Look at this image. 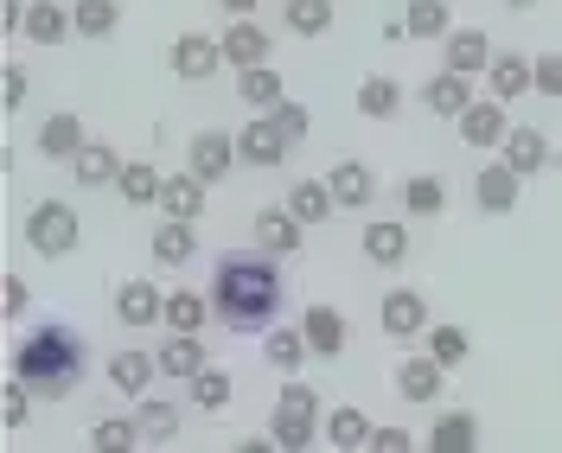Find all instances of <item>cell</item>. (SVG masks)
<instances>
[{
	"instance_id": "obj_2",
	"label": "cell",
	"mask_w": 562,
	"mask_h": 453,
	"mask_svg": "<svg viewBox=\"0 0 562 453\" xmlns=\"http://www.w3.org/2000/svg\"><path fill=\"white\" fill-rule=\"evenodd\" d=\"M83 332L77 326H65V319H45V326H33L20 346H13V377L33 389L38 403H65L70 389L83 384Z\"/></svg>"
},
{
	"instance_id": "obj_40",
	"label": "cell",
	"mask_w": 562,
	"mask_h": 453,
	"mask_svg": "<svg viewBox=\"0 0 562 453\" xmlns=\"http://www.w3.org/2000/svg\"><path fill=\"white\" fill-rule=\"evenodd\" d=\"M403 33L409 38H448L454 33L448 0H403Z\"/></svg>"
},
{
	"instance_id": "obj_26",
	"label": "cell",
	"mask_w": 562,
	"mask_h": 453,
	"mask_svg": "<svg viewBox=\"0 0 562 453\" xmlns=\"http://www.w3.org/2000/svg\"><path fill=\"white\" fill-rule=\"evenodd\" d=\"M224 65L231 70L269 65V26H256V20H231V26H224Z\"/></svg>"
},
{
	"instance_id": "obj_24",
	"label": "cell",
	"mask_w": 562,
	"mask_h": 453,
	"mask_svg": "<svg viewBox=\"0 0 562 453\" xmlns=\"http://www.w3.org/2000/svg\"><path fill=\"white\" fill-rule=\"evenodd\" d=\"M281 205L294 211L307 230H319V224H333V217H339V199H333V185H326V179H294Z\"/></svg>"
},
{
	"instance_id": "obj_25",
	"label": "cell",
	"mask_w": 562,
	"mask_h": 453,
	"mask_svg": "<svg viewBox=\"0 0 562 453\" xmlns=\"http://www.w3.org/2000/svg\"><path fill=\"white\" fill-rule=\"evenodd\" d=\"M154 358H160V377H179V384H192V377L211 364L199 332H167V346L154 351Z\"/></svg>"
},
{
	"instance_id": "obj_50",
	"label": "cell",
	"mask_w": 562,
	"mask_h": 453,
	"mask_svg": "<svg viewBox=\"0 0 562 453\" xmlns=\"http://www.w3.org/2000/svg\"><path fill=\"white\" fill-rule=\"evenodd\" d=\"M364 453H416V434H409V428H378Z\"/></svg>"
},
{
	"instance_id": "obj_45",
	"label": "cell",
	"mask_w": 562,
	"mask_h": 453,
	"mask_svg": "<svg viewBox=\"0 0 562 453\" xmlns=\"http://www.w3.org/2000/svg\"><path fill=\"white\" fill-rule=\"evenodd\" d=\"M269 122H276L281 135H288V147H294V140H307V135H314V115H307V103H288V97H281L276 109H269Z\"/></svg>"
},
{
	"instance_id": "obj_20",
	"label": "cell",
	"mask_w": 562,
	"mask_h": 453,
	"mask_svg": "<svg viewBox=\"0 0 562 453\" xmlns=\"http://www.w3.org/2000/svg\"><path fill=\"white\" fill-rule=\"evenodd\" d=\"M358 249H364V262H378V269H403V262H409V230H403L396 217H371L364 237H358Z\"/></svg>"
},
{
	"instance_id": "obj_30",
	"label": "cell",
	"mask_w": 562,
	"mask_h": 453,
	"mask_svg": "<svg viewBox=\"0 0 562 453\" xmlns=\"http://www.w3.org/2000/svg\"><path fill=\"white\" fill-rule=\"evenodd\" d=\"M135 421H140V434H147V448H173L186 416H179V403H167V396H140Z\"/></svg>"
},
{
	"instance_id": "obj_3",
	"label": "cell",
	"mask_w": 562,
	"mask_h": 453,
	"mask_svg": "<svg viewBox=\"0 0 562 453\" xmlns=\"http://www.w3.org/2000/svg\"><path fill=\"white\" fill-rule=\"evenodd\" d=\"M269 434L281 441V453H307L326 434V421H319V389L301 384V377H288L276 396V416H269Z\"/></svg>"
},
{
	"instance_id": "obj_21",
	"label": "cell",
	"mask_w": 562,
	"mask_h": 453,
	"mask_svg": "<svg viewBox=\"0 0 562 453\" xmlns=\"http://www.w3.org/2000/svg\"><path fill=\"white\" fill-rule=\"evenodd\" d=\"M505 135H512V122H505V103H498V97H486V103H473L467 115H460V140L480 147V154L505 147Z\"/></svg>"
},
{
	"instance_id": "obj_35",
	"label": "cell",
	"mask_w": 562,
	"mask_h": 453,
	"mask_svg": "<svg viewBox=\"0 0 562 453\" xmlns=\"http://www.w3.org/2000/svg\"><path fill=\"white\" fill-rule=\"evenodd\" d=\"M192 256H199V224L160 217V230H154V262H167V269H186Z\"/></svg>"
},
{
	"instance_id": "obj_55",
	"label": "cell",
	"mask_w": 562,
	"mask_h": 453,
	"mask_svg": "<svg viewBox=\"0 0 562 453\" xmlns=\"http://www.w3.org/2000/svg\"><path fill=\"white\" fill-rule=\"evenodd\" d=\"M147 453H167V448H147Z\"/></svg>"
},
{
	"instance_id": "obj_41",
	"label": "cell",
	"mask_w": 562,
	"mask_h": 453,
	"mask_svg": "<svg viewBox=\"0 0 562 453\" xmlns=\"http://www.w3.org/2000/svg\"><path fill=\"white\" fill-rule=\"evenodd\" d=\"M396 109H403V83H396V77L378 70V77L358 83V115H364V122H390Z\"/></svg>"
},
{
	"instance_id": "obj_22",
	"label": "cell",
	"mask_w": 562,
	"mask_h": 453,
	"mask_svg": "<svg viewBox=\"0 0 562 453\" xmlns=\"http://www.w3.org/2000/svg\"><path fill=\"white\" fill-rule=\"evenodd\" d=\"M122 167H128V154H115L109 140H90V147L70 160V179H77L83 192H103V185H115V179H122Z\"/></svg>"
},
{
	"instance_id": "obj_1",
	"label": "cell",
	"mask_w": 562,
	"mask_h": 453,
	"mask_svg": "<svg viewBox=\"0 0 562 453\" xmlns=\"http://www.w3.org/2000/svg\"><path fill=\"white\" fill-rule=\"evenodd\" d=\"M211 314L224 319L231 332H269L288 307V275H281V256L269 249H224L211 262Z\"/></svg>"
},
{
	"instance_id": "obj_15",
	"label": "cell",
	"mask_w": 562,
	"mask_h": 453,
	"mask_svg": "<svg viewBox=\"0 0 562 453\" xmlns=\"http://www.w3.org/2000/svg\"><path fill=\"white\" fill-rule=\"evenodd\" d=\"M237 154H244V167H262L269 173V167L288 160V135H281L269 115H249L244 128H237Z\"/></svg>"
},
{
	"instance_id": "obj_34",
	"label": "cell",
	"mask_w": 562,
	"mask_h": 453,
	"mask_svg": "<svg viewBox=\"0 0 562 453\" xmlns=\"http://www.w3.org/2000/svg\"><path fill=\"white\" fill-rule=\"evenodd\" d=\"M160 192H167V173L154 160H128L122 179H115V199L122 205H160Z\"/></svg>"
},
{
	"instance_id": "obj_42",
	"label": "cell",
	"mask_w": 562,
	"mask_h": 453,
	"mask_svg": "<svg viewBox=\"0 0 562 453\" xmlns=\"http://www.w3.org/2000/svg\"><path fill=\"white\" fill-rule=\"evenodd\" d=\"M441 205H448V179L441 173L403 179V211H409V217H441Z\"/></svg>"
},
{
	"instance_id": "obj_44",
	"label": "cell",
	"mask_w": 562,
	"mask_h": 453,
	"mask_svg": "<svg viewBox=\"0 0 562 453\" xmlns=\"http://www.w3.org/2000/svg\"><path fill=\"white\" fill-rule=\"evenodd\" d=\"M231 396H237V384H231V371H217V364H205V371L192 377V403H199L205 416L231 409Z\"/></svg>"
},
{
	"instance_id": "obj_33",
	"label": "cell",
	"mask_w": 562,
	"mask_h": 453,
	"mask_svg": "<svg viewBox=\"0 0 562 453\" xmlns=\"http://www.w3.org/2000/svg\"><path fill=\"white\" fill-rule=\"evenodd\" d=\"M371 434H378V421L364 416V409H333L326 416V441H333V453H364L371 448Z\"/></svg>"
},
{
	"instance_id": "obj_17",
	"label": "cell",
	"mask_w": 562,
	"mask_h": 453,
	"mask_svg": "<svg viewBox=\"0 0 562 453\" xmlns=\"http://www.w3.org/2000/svg\"><path fill=\"white\" fill-rule=\"evenodd\" d=\"M154 377H160V358H154V351H115V358H109V389L128 396V403L154 396Z\"/></svg>"
},
{
	"instance_id": "obj_39",
	"label": "cell",
	"mask_w": 562,
	"mask_h": 453,
	"mask_svg": "<svg viewBox=\"0 0 562 453\" xmlns=\"http://www.w3.org/2000/svg\"><path fill=\"white\" fill-rule=\"evenodd\" d=\"M70 26H77V38H115L122 0H70Z\"/></svg>"
},
{
	"instance_id": "obj_18",
	"label": "cell",
	"mask_w": 562,
	"mask_h": 453,
	"mask_svg": "<svg viewBox=\"0 0 562 453\" xmlns=\"http://www.w3.org/2000/svg\"><path fill=\"white\" fill-rule=\"evenodd\" d=\"M83 147H90V128H83V115L58 109V115H45V122H38V154H45V160H65V167H70Z\"/></svg>"
},
{
	"instance_id": "obj_8",
	"label": "cell",
	"mask_w": 562,
	"mask_h": 453,
	"mask_svg": "<svg viewBox=\"0 0 562 453\" xmlns=\"http://www.w3.org/2000/svg\"><path fill=\"white\" fill-rule=\"evenodd\" d=\"M441 389H448V371L428 358V351H409V358H396V396L403 403H441Z\"/></svg>"
},
{
	"instance_id": "obj_13",
	"label": "cell",
	"mask_w": 562,
	"mask_h": 453,
	"mask_svg": "<svg viewBox=\"0 0 562 453\" xmlns=\"http://www.w3.org/2000/svg\"><path fill=\"white\" fill-rule=\"evenodd\" d=\"M301 217L288 205H262L256 211V224H249V237H256V249H269V256H301Z\"/></svg>"
},
{
	"instance_id": "obj_4",
	"label": "cell",
	"mask_w": 562,
	"mask_h": 453,
	"mask_svg": "<svg viewBox=\"0 0 562 453\" xmlns=\"http://www.w3.org/2000/svg\"><path fill=\"white\" fill-rule=\"evenodd\" d=\"M20 237H26L33 256L65 262L70 249H77V237H83V224H77V211H70L65 199H38V205L26 211V224H20Z\"/></svg>"
},
{
	"instance_id": "obj_29",
	"label": "cell",
	"mask_w": 562,
	"mask_h": 453,
	"mask_svg": "<svg viewBox=\"0 0 562 453\" xmlns=\"http://www.w3.org/2000/svg\"><path fill=\"white\" fill-rule=\"evenodd\" d=\"M339 20V0H281V26L294 38H326Z\"/></svg>"
},
{
	"instance_id": "obj_11",
	"label": "cell",
	"mask_w": 562,
	"mask_h": 453,
	"mask_svg": "<svg viewBox=\"0 0 562 453\" xmlns=\"http://www.w3.org/2000/svg\"><path fill=\"white\" fill-rule=\"evenodd\" d=\"M115 319H122V326H128V332H140V326H160V319H167V294H160V287H154V281H122V287H115Z\"/></svg>"
},
{
	"instance_id": "obj_49",
	"label": "cell",
	"mask_w": 562,
	"mask_h": 453,
	"mask_svg": "<svg viewBox=\"0 0 562 453\" xmlns=\"http://www.w3.org/2000/svg\"><path fill=\"white\" fill-rule=\"evenodd\" d=\"M0 301H7V307H0L7 319H26V307H33V287H26L20 275H7V281H0Z\"/></svg>"
},
{
	"instance_id": "obj_28",
	"label": "cell",
	"mask_w": 562,
	"mask_h": 453,
	"mask_svg": "<svg viewBox=\"0 0 562 453\" xmlns=\"http://www.w3.org/2000/svg\"><path fill=\"white\" fill-rule=\"evenodd\" d=\"M262 358L276 364L281 377H301V364L314 358V346H307L301 326H269V332H262Z\"/></svg>"
},
{
	"instance_id": "obj_6",
	"label": "cell",
	"mask_w": 562,
	"mask_h": 453,
	"mask_svg": "<svg viewBox=\"0 0 562 453\" xmlns=\"http://www.w3.org/2000/svg\"><path fill=\"white\" fill-rule=\"evenodd\" d=\"M167 65H173L179 83H211V77L224 70V38H211V33H179L173 52H167Z\"/></svg>"
},
{
	"instance_id": "obj_7",
	"label": "cell",
	"mask_w": 562,
	"mask_h": 453,
	"mask_svg": "<svg viewBox=\"0 0 562 453\" xmlns=\"http://www.w3.org/2000/svg\"><path fill=\"white\" fill-rule=\"evenodd\" d=\"M378 326H384V339L409 346V339H428V326H435V319H428V301H422L416 287H390Z\"/></svg>"
},
{
	"instance_id": "obj_32",
	"label": "cell",
	"mask_w": 562,
	"mask_h": 453,
	"mask_svg": "<svg viewBox=\"0 0 562 453\" xmlns=\"http://www.w3.org/2000/svg\"><path fill=\"white\" fill-rule=\"evenodd\" d=\"M26 38L45 45V52H52V45H65V38H77L65 0H33V13H26Z\"/></svg>"
},
{
	"instance_id": "obj_31",
	"label": "cell",
	"mask_w": 562,
	"mask_h": 453,
	"mask_svg": "<svg viewBox=\"0 0 562 453\" xmlns=\"http://www.w3.org/2000/svg\"><path fill=\"white\" fill-rule=\"evenodd\" d=\"M281 97H288V90H281L276 65H249V70H237V103H244L249 115H269Z\"/></svg>"
},
{
	"instance_id": "obj_48",
	"label": "cell",
	"mask_w": 562,
	"mask_h": 453,
	"mask_svg": "<svg viewBox=\"0 0 562 453\" xmlns=\"http://www.w3.org/2000/svg\"><path fill=\"white\" fill-rule=\"evenodd\" d=\"M537 97L562 103V52H537Z\"/></svg>"
},
{
	"instance_id": "obj_37",
	"label": "cell",
	"mask_w": 562,
	"mask_h": 453,
	"mask_svg": "<svg viewBox=\"0 0 562 453\" xmlns=\"http://www.w3.org/2000/svg\"><path fill=\"white\" fill-rule=\"evenodd\" d=\"M205 319H217L211 314V294H199V287H173L167 294V332H205Z\"/></svg>"
},
{
	"instance_id": "obj_38",
	"label": "cell",
	"mask_w": 562,
	"mask_h": 453,
	"mask_svg": "<svg viewBox=\"0 0 562 453\" xmlns=\"http://www.w3.org/2000/svg\"><path fill=\"white\" fill-rule=\"evenodd\" d=\"M160 211L179 217V224H199V217H205V179L173 173V179H167V192H160Z\"/></svg>"
},
{
	"instance_id": "obj_19",
	"label": "cell",
	"mask_w": 562,
	"mask_h": 453,
	"mask_svg": "<svg viewBox=\"0 0 562 453\" xmlns=\"http://www.w3.org/2000/svg\"><path fill=\"white\" fill-rule=\"evenodd\" d=\"M518 185H525V179L512 173L505 160H492V167L473 173V205L486 211V217H505V211H518Z\"/></svg>"
},
{
	"instance_id": "obj_46",
	"label": "cell",
	"mask_w": 562,
	"mask_h": 453,
	"mask_svg": "<svg viewBox=\"0 0 562 453\" xmlns=\"http://www.w3.org/2000/svg\"><path fill=\"white\" fill-rule=\"evenodd\" d=\"M33 389L20 384V377H7V396H0V421H7V428H26V421H33Z\"/></svg>"
},
{
	"instance_id": "obj_52",
	"label": "cell",
	"mask_w": 562,
	"mask_h": 453,
	"mask_svg": "<svg viewBox=\"0 0 562 453\" xmlns=\"http://www.w3.org/2000/svg\"><path fill=\"white\" fill-rule=\"evenodd\" d=\"M231 453H281V441H276V434H244Z\"/></svg>"
},
{
	"instance_id": "obj_36",
	"label": "cell",
	"mask_w": 562,
	"mask_h": 453,
	"mask_svg": "<svg viewBox=\"0 0 562 453\" xmlns=\"http://www.w3.org/2000/svg\"><path fill=\"white\" fill-rule=\"evenodd\" d=\"M90 453H147V434L135 416H103L90 428Z\"/></svg>"
},
{
	"instance_id": "obj_51",
	"label": "cell",
	"mask_w": 562,
	"mask_h": 453,
	"mask_svg": "<svg viewBox=\"0 0 562 453\" xmlns=\"http://www.w3.org/2000/svg\"><path fill=\"white\" fill-rule=\"evenodd\" d=\"M26 13H33V0H0V33H26Z\"/></svg>"
},
{
	"instance_id": "obj_27",
	"label": "cell",
	"mask_w": 562,
	"mask_h": 453,
	"mask_svg": "<svg viewBox=\"0 0 562 453\" xmlns=\"http://www.w3.org/2000/svg\"><path fill=\"white\" fill-rule=\"evenodd\" d=\"M326 185H333L339 211H364L371 199H378V173H371L364 160H339V167L326 173Z\"/></svg>"
},
{
	"instance_id": "obj_16",
	"label": "cell",
	"mask_w": 562,
	"mask_h": 453,
	"mask_svg": "<svg viewBox=\"0 0 562 453\" xmlns=\"http://www.w3.org/2000/svg\"><path fill=\"white\" fill-rule=\"evenodd\" d=\"M422 103H428V115H441V122H460L480 97H473V77H460V70H435V77L422 83Z\"/></svg>"
},
{
	"instance_id": "obj_43",
	"label": "cell",
	"mask_w": 562,
	"mask_h": 453,
	"mask_svg": "<svg viewBox=\"0 0 562 453\" xmlns=\"http://www.w3.org/2000/svg\"><path fill=\"white\" fill-rule=\"evenodd\" d=\"M422 351H428L441 371H454V364H467V351H473V332H467V326H428Z\"/></svg>"
},
{
	"instance_id": "obj_5",
	"label": "cell",
	"mask_w": 562,
	"mask_h": 453,
	"mask_svg": "<svg viewBox=\"0 0 562 453\" xmlns=\"http://www.w3.org/2000/svg\"><path fill=\"white\" fill-rule=\"evenodd\" d=\"M237 167H244V154H237V135H224V128H199L192 147H186V173L205 179V185L231 179Z\"/></svg>"
},
{
	"instance_id": "obj_53",
	"label": "cell",
	"mask_w": 562,
	"mask_h": 453,
	"mask_svg": "<svg viewBox=\"0 0 562 453\" xmlns=\"http://www.w3.org/2000/svg\"><path fill=\"white\" fill-rule=\"evenodd\" d=\"M217 7H224L231 20H249V13H256V0H217Z\"/></svg>"
},
{
	"instance_id": "obj_54",
	"label": "cell",
	"mask_w": 562,
	"mask_h": 453,
	"mask_svg": "<svg viewBox=\"0 0 562 453\" xmlns=\"http://www.w3.org/2000/svg\"><path fill=\"white\" fill-rule=\"evenodd\" d=\"M505 7H518V13H525V7H537V0H505Z\"/></svg>"
},
{
	"instance_id": "obj_10",
	"label": "cell",
	"mask_w": 562,
	"mask_h": 453,
	"mask_svg": "<svg viewBox=\"0 0 562 453\" xmlns=\"http://www.w3.org/2000/svg\"><path fill=\"white\" fill-rule=\"evenodd\" d=\"M498 154H505V167H512L518 179H537V173H550V167H557V147H550L543 128H512Z\"/></svg>"
},
{
	"instance_id": "obj_23",
	"label": "cell",
	"mask_w": 562,
	"mask_h": 453,
	"mask_svg": "<svg viewBox=\"0 0 562 453\" xmlns=\"http://www.w3.org/2000/svg\"><path fill=\"white\" fill-rule=\"evenodd\" d=\"M428 453H480V416L473 409H441L428 428Z\"/></svg>"
},
{
	"instance_id": "obj_9",
	"label": "cell",
	"mask_w": 562,
	"mask_h": 453,
	"mask_svg": "<svg viewBox=\"0 0 562 453\" xmlns=\"http://www.w3.org/2000/svg\"><path fill=\"white\" fill-rule=\"evenodd\" d=\"M486 90L498 103H525L530 90H537V58L530 52H498L486 70Z\"/></svg>"
},
{
	"instance_id": "obj_12",
	"label": "cell",
	"mask_w": 562,
	"mask_h": 453,
	"mask_svg": "<svg viewBox=\"0 0 562 453\" xmlns=\"http://www.w3.org/2000/svg\"><path fill=\"white\" fill-rule=\"evenodd\" d=\"M301 332H307V346H314V358H346L351 346V326L339 307H326V301H314V307H301Z\"/></svg>"
},
{
	"instance_id": "obj_47",
	"label": "cell",
	"mask_w": 562,
	"mask_h": 453,
	"mask_svg": "<svg viewBox=\"0 0 562 453\" xmlns=\"http://www.w3.org/2000/svg\"><path fill=\"white\" fill-rule=\"evenodd\" d=\"M26 97H33V77H26V65H7V70H0V109H7V115H20V109H26Z\"/></svg>"
},
{
	"instance_id": "obj_14",
	"label": "cell",
	"mask_w": 562,
	"mask_h": 453,
	"mask_svg": "<svg viewBox=\"0 0 562 453\" xmlns=\"http://www.w3.org/2000/svg\"><path fill=\"white\" fill-rule=\"evenodd\" d=\"M441 52H448V65L441 70H460V77H486L492 70V38H486V26H454V33L441 38Z\"/></svg>"
}]
</instances>
